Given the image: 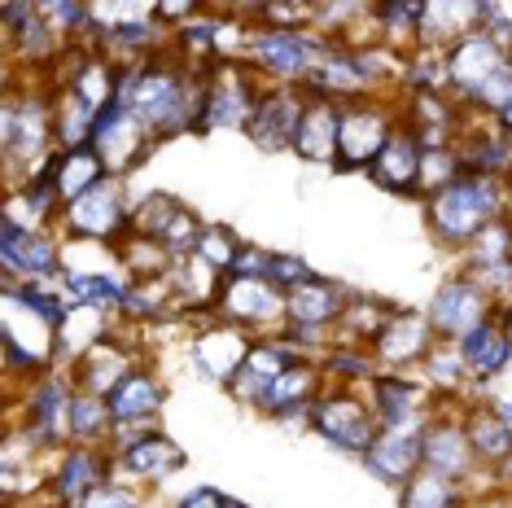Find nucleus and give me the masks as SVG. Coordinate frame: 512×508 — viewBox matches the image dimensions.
Segmentation results:
<instances>
[{"instance_id": "29", "label": "nucleus", "mask_w": 512, "mask_h": 508, "mask_svg": "<svg viewBox=\"0 0 512 508\" xmlns=\"http://www.w3.org/2000/svg\"><path fill=\"white\" fill-rule=\"evenodd\" d=\"M114 438V412H110V399H97V395H79L71 399V443L79 447H110Z\"/></svg>"}, {"instance_id": "25", "label": "nucleus", "mask_w": 512, "mask_h": 508, "mask_svg": "<svg viewBox=\"0 0 512 508\" xmlns=\"http://www.w3.org/2000/svg\"><path fill=\"white\" fill-rule=\"evenodd\" d=\"M337 123H342V106L329 97L307 92V106H302V123L294 136V154L311 167H333L337 163Z\"/></svg>"}, {"instance_id": "12", "label": "nucleus", "mask_w": 512, "mask_h": 508, "mask_svg": "<svg viewBox=\"0 0 512 508\" xmlns=\"http://www.w3.org/2000/svg\"><path fill=\"white\" fill-rule=\"evenodd\" d=\"M158 149V136L149 132V123L136 110L127 106H106L97 114V127H92V154L106 163V171L114 180H127L136 167L145 163Z\"/></svg>"}, {"instance_id": "8", "label": "nucleus", "mask_w": 512, "mask_h": 508, "mask_svg": "<svg viewBox=\"0 0 512 508\" xmlns=\"http://www.w3.org/2000/svg\"><path fill=\"white\" fill-rule=\"evenodd\" d=\"M263 79L250 62H211L206 71V106L197 132H246L254 106L263 97Z\"/></svg>"}, {"instance_id": "37", "label": "nucleus", "mask_w": 512, "mask_h": 508, "mask_svg": "<svg viewBox=\"0 0 512 508\" xmlns=\"http://www.w3.org/2000/svg\"><path fill=\"white\" fill-rule=\"evenodd\" d=\"M176 508H228V495L215 491V487H197L189 495H180Z\"/></svg>"}, {"instance_id": "1", "label": "nucleus", "mask_w": 512, "mask_h": 508, "mask_svg": "<svg viewBox=\"0 0 512 508\" xmlns=\"http://www.w3.org/2000/svg\"><path fill=\"white\" fill-rule=\"evenodd\" d=\"M499 215H504V180L477 176V171H464L460 180H451L447 189H438L434 198L421 202L425 233L434 237L438 250L451 254L469 250V241Z\"/></svg>"}, {"instance_id": "13", "label": "nucleus", "mask_w": 512, "mask_h": 508, "mask_svg": "<svg viewBox=\"0 0 512 508\" xmlns=\"http://www.w3.org/2000/svg\"><path fill=\"white\" fill-rule=\"evenodd\" d=\"M381 373H416L438 351V333L429 325L425 307H394V316L368 342Z\"/></svg>"}, {"instance_id": "4", "label": "nucleus", "mask_w": 512, "mask_h": 508, "mask_svg": "<svg viewBox=\"0 0 512 508\" xmlns=\"http://www.w3.org/2000/svg\"><path fill=\"white\" fill-rule=\"evenodd\" d=\"M329 49V40L320 31H281V27H259L254 22L246 40V62L263 84H294L302 88L307 75L316 71V62Z\"/></svg>"}, {"instance_id": "20", "label": "nucleus", "mask_w": 512, "mask_h": 508, "mask_svg": "<svg viewBox=\"0 0 512 508\" xmlns=\"http://www.w3.org/2000/svg\"><path fill=\"white\" fill-rule=\"evenodd\" d=\"M508 62L512 57L495 36H486V31H469V36L456 40L447 53H442V66H447V92L464 106V101H469L473 92Z\"/></svg>"}, {"instance_id": "7", "label": "nucleus", "mask_w": 512, "mask_h": 508, "mask_svg": "<svg viewBox=\"0 0 512 508\" xmlns=\"http://www.w3.org/2000/svg\"><path fill=\"white\" fill-rule=\"evenodd\" d=\"M66 276V246L53 228H22L0 215V281L53 285Z\"/></svg>"}, {"instance_id": "18", "label": "nucleus", "mask_w": 512, "mask_h": 508, "mask_svg": "<svg viewBox=\"0 0 512 508\" xmlns=\"http://www.w3.org/2000/svg\"><path fill=\"white\" fill-rule=\"evenodd\" d=\"M114 478V452L110 447H79L71 443L62 456H53L49 469V487L44 495L53 500V508H79L101 482Z\"/></svg>"}, {"instance_id": "26", "label": "nucleus", "mask_w": 512, "mask_h": 508, "mask_svg": "<svg viewBox=\"0 0 512 508\" xmlns=\"http://www.w3.org/2000/svg\"><path fill=\"white\" fill-rule=\"evenodd\" d=\"M460 268L473 276H491V272L512 268V215L491 219V224L469 241V250L460 254Z\"/></svg>"}, {"instance_id": "6", "label": "nucleus", "mask_w": 512, "mask_h": 508, "mask_svg": "<svg viewBox=\"0 0 512 508\" xmlns=\"http://www.w3.org/2000/svg\"><path fill=\"white\" fill-rule=\"evenodd\" d=\"M145 329H127L119 320V329L110 333V338H101L97 346H88L79 360L66 364V377H71V386L79 390V395H97V399H110L114 390L123 386L127 377L136 373L145 360H154L149 355V346L141 342Z\"/></svg>"}, {"instance_id": "3", "label": "nucleus", "mask_w": 512, "mask_h": 508, "mask_svg": "<svg viewBox=\"0 0 512 508\" xmlns=\"http://www.w3.org/2000/svg\"><path fill=\"white\" fill-rule=\"evenodd\" d=\"M132 198H127V180L106 176L97 189H88L84 198L62 206L57 233L66 237V246H97L114 250L119 241L132 233Z\"/></svg>"}, {"instance_id": "30", "label": "nucleus", "mask_w": 512, "mask_h": 508, "mask_svg": "<svg viewBox=\"0 0 512 508\" xmlns=\"http://www.w3.org/2000/svg\"><path fill=\"white\" fill-rule=\"evenodd\" d=\"M469 500V491L460 487V482L442 478L434 469H421L412 482L399 491V508H456Z\"/></svg>"}, {"instance_id": "22", "label": "nucleus", "mask_w": 512, "mask_h": 508, "mask_svg": "<svg viewBox=\"0 0 512 508\" xmlns=\"http://www.w3.org/2000/svg\"><path fill=\"white\" fill-rule=\"evenodd\" d=\"M372 478L386 482V487L403 491L416 473L425 469V443H421V430H381L377 443L368 447V456L359 460Z\"/></svg>"}, {"instance_id": "5", "label": "nucleus", "mask_w": 512, "mask_h": 508, "mask_svg": "<svg viewBox=\"0 0 512 508\" xmlns=\"http://www.w3.org/2000/svg\"><path fill=\"white\" fill-rule=\"evenodd\" d=\"M311 434H320L333 452H346L355 460L368 456V447L377 443L381 425L377 412L368 403L364 386H329L311 408Z\"/></svg>"}, {"instance_id": "38", "label": "nucleus", "mask_w": 512, "mask_h": 508, "mask_svg": "<svg viewBox=\"0 0 512 508\" xmlns=\"http://www.w3.org/2000/svg\"><path fill=\"white\" fill-rule=\"evenodd\" d=\"M456 508H469V500H464V504H456Z\"/></svg>"}, {"instance_id": "16", "label": "nucleus", "mask_w": 512, "mask_h": 508, "mask_svg": "<svg viewBox=\"0 0 512 508\" xmlns=\"http://www.w3.org/2000/svg\"><path fill=\"white\" fill-rule=\"evenodd\" d=\"M254 338L246 329L228 325V320H206V325L193 329L189 338V368L197 373V381H211V386H228L237 377V368L246 364Z\"/></svg>"}, {"instance_id": "15", "label": "nucleus", "mask_w": 512, "mask_h": 508, "mask_svg": "<svg viewBox=\"0 0 512 508\" xmlns=\"http://www.w3.org/2000/svg\"><path fill=\"white\" fill-rule=\"evenodd\" d=\"M364 390L381 430H425L429 412L438 403L434 390L416 373H377Z\"/></svg>"}, {"instance_id": "27", "label": "nucleus", "mask_w": 512, "mask_h": 508, "mask_svg": "<svg viewBox=\"0 0 512 508\" xmlns=\"http://www.w3.org/2000/svg\"><path fill=\"white\" fill-rule=\"evenodd\" d=\"M106 176H110V171H106V163H101L97 154H92V145L88 149H71V154H62V149H57V202H62V206H71L75 198H84V193L97 189Z\"/></svg>"}, {"instance_id": "31", "label": "nucleus", "mask_w": 512, "mask_h": 508, "mask_svg": "<svg viewBox=\"0 0 512 508\" xmlns=\"http://www.w3.org/2000/svg\"><path fill=\"white\" fill-rule=\"evenodd\" d=\"M180 206H184V202L176 198V193H162V189L145 193V198H136V206H132V233L158 241V233L171 224V215H176Z\"/></svg>"}, {"instance_id": "23", "label": "nucleus", "mask_w": 512, "mask_h": 508, "mask_svg": "<svg viewBox=\"0 0 512 508\" xmlns=\"http://www.w3.org/2000/svg\"><path fill=\"white\" fill-rule=\"evenodd\" d=\"M355 290L346 281H333V276H311L307 285H298L294 294H285V307H289V325H307V329H324L333 333L342 325L346 307H351Z\"/></svg>"}, {"instance_id": "36", "label": "nucleus", "mask_w": 512, "mask_h": 508, "mask_svg": "<svg viewBox=\"0 0 512 508\" xmlns=\"http://www.w3.org/2000/svg\"><path fill=\"white\" fill-rule=\"evenodd\" d=\"M311 263L307 259H298V254H285V250H272V263H267V281L276 285L281 294H294L298 285H307L311 281Z\"/></svg>"}, {"instance_id": "17", "label": "nucleus", "mask_w": 512, "mask_h": 508, "mask_svg": "<svg viewBox=\"0 0 512 508\" xmlns=\"http://www.w3.org/2000/svg\"><path fill=\"white\" fill-rule=\"evenodd\" d=\"M110 452H114V478L132 482V487H145V491L162 487L171 473H180L184 465H189L184 447L176 443V438H167L162 430L136 434V438H127V443L110 447Z\"/></svg>"}, {"instance_id": "10", "label": "nucleus", "mask_w": 512, "mask_h": 508, "mask_svg": "<svg viewBox=\"0 0 512 508\" xmlns=\"http://www.w3.org/2000/svg\"><path fill=\"white\" fill-rule=\"evenodd\" d=\"M460 408H464V399H438L425 430H421V443H425V469L460 482V487L473 495V478H482V469H477V460H473Z\"/></svg>"}, {"instance_id": "33", "label": "nucleus", "mask_w": 512, "mask_h": 508, "mask_svg": "<svg viewBox=\"0 0 512 508\" xmlns=\"http://www.w3.org/2000/svg\"><path fill=\"white\" fill-rule=\"evenodd\" d=\"M259 27H281V31H316V5L307 0H276V5H254Z\"/></svg>"}, {"instance_id": "2", "label": "nucleus", "mask_w": 512, "mask_h": 508, "mask_svg": "<svg viewBox=\"0 0 512 508\" xmlns=\"http://www.w3.org/2000/svg\"><path fill=\"white\" fill-rule=\"evenodd\" d=\"M403 106L399 92H368L342 106V123H337V163L333 171H368L386 141L399 132Z\"/></svg>"}, {"instance_id": "9", "label": "nucleus", "mask_w": 512, "mask_h": 508, "mask_svg": "<svg viewBox=\"0 0 512 508\" xmlns=\"http://www.w3.org/2000/svg\"><path fill=\"white\" fill-rule=\"evenodd\" d=\"M425 316H429V325H434L438 342H460V338H469L473 329H482L486 320L499 316V298L486 290L473 272L460 268L434 290Z\"/></svg>"}, {"instance_id": "11", "label": "nucleus", "mask_w": 512, "mask_h": 508, "mask_svg": "<svg viewBox=\"0 0 512 508\" xmlns=\"http://www.w3.org/2000/svg\"><path fill=\"white\" fill-rule=\"evenodd\" d=\"M215 316L246 329L250 338H276L289 325L285 294L263 276H228L224 290H219Z\"/></svg>"}, {"instance_id": "34", "label": "nucleus", "mask_w": 512, "mask_h": 508, "mask_svg": "<svg viewBox=\"0 0 512 508\" xmlns=\"http://www.w3.org/2000/svg\"><path fill=\"white\" fill-rule=\"evenodd\" d=\"M241 241L232 228H224V224H206V233H202V241H197V250L193 254H202L211 268H219V272H232V263H237V254H241Z\"/></svg>"}, {"instance_id": "35", "label": "nucleus", "mask_w": 512, "mask_h": 508, "mask_svg": "<svg viewBox=\"0 0 512 508\" xmlns=\"http://www.w3.org/2000/svg\"><path fill=\"white\" fill-rule=\"evenodd\" d=\"M79 508H149V491L145 487H132V482L110 478V482H101V487L92 491Z\"/></svg>"}, {"instance_id": "24", "label": "nucleus", "mask_w": 512, "mask_h": 508, "mask_svg": "<svg viewBox=\"0 0 512 508\" xmlns=\"http://www.w3.org/2000/svg\"><path fill=\"white\" fill-rule=\"evenodd\" d=\"M451 346H456V355H460L464 373H469V381H473V390H486L512 364V333H508V325L499 316L486 320L482 329H473L469 338H460Z\"/></svg>"}, {"instance_id": "28", "label": "nucleus", "mask_w": 512, "mask_h": 508, "mask_svg": "<svg viewBox=\"0 0 512 508\" xmlns=\"http://www.w3.org/2000/svg\"><path fill=\"white\" fill-rule=\"evenodd\" d=\"M53 114H57V149H62V154L92 145L97 110L84 106V101H79L71 88H53Z\"/></svg>"}, {"instance_id": "32", "label": "nucleus", "mask_w": 512, "mask_h": 508, "mask_svg": "<svg viewBox=\"0 0 512 508\" xmlns=\"http://www.w3.org/2000/svg\"><path fill=\"white\" fill-rule=\"evenodd\" d=\"M460 176H464V158H460L456 145L451 149H425V158H421V202L434 198L438 189H447V184L460 180Z\"/></svg>"}, {"instance_id": "21", "label": "nucleus", "mask_w": 512, "mask_h": 508, "mask_svg": "<svg viewBox=\"0 0 512 508\" xmlns=\"http://www.w3.org/2000/svg\"><path fill=\"white\" fill-rule=\"evenodd\" d=\"M421 158L425 149L416 141V132L407 123H399V132L386 141V149L377 154V163L368 167V180L377 189L394 193V198H416L421 202Z\"/></svg>"}, {"instance_id": "19", "label": "nucleus", "mask_w": 512, "mask_h": 508, "mask_svg": "<svg viewBox=\"0 0 512 508\" xmlns=\"http://www.w3.org/2000/svg\"><path fill=\"white\" fill-rule=\"evenodd\" d=\"M302 106H307V88L267 84L259 106H254V114H250V123H246L250 145L263 149V154H285V149H294Z\"/></svg>"}, {"instance_id": "14", "label": "nucleus", "mask_w": 512, "mask_h": 508, "mask_svg": "<svg viewBox=\"0 0 512 508\" xmlns=\"http://www.w3.org/2000/svg\"><path fill=\"white\" fill-rule=\"evenodd\" d=\"M167 395H171V390H167V381L158 377L154 360H145L110 395V412H114L110 447H119V443H127V438H136V434H154L158 421H162V408H167Z\"/></svg>"}]
</instances>
